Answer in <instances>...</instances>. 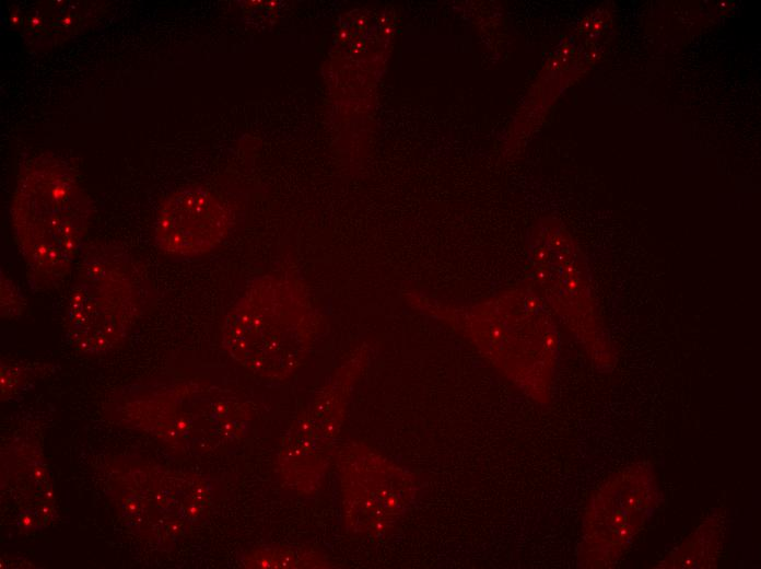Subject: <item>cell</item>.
<instances>
[{"mask_svg":"<svg viewBox=\"0 0 761 569\" xmlns=\"http://www.w3.org/2000/svg\"><path fill=\"white\" fill-rule=\"evenodd\" d=\"M152 300L145 268L132 254L116 244H91L69 292L68 337L82 352L109 351L124 341Z\"/></svg>","mask_w":761,"mask_h":569,"instance_id":"cell-3","label":"cell"},{"mask_svg":"<svg viewBox=\"0 0 761 569\" xmlns=\"http://www.w3.org/2000/svg\"><path fill=\"white\" fill-rule=\"evenodd\" d=\"M338 381L336 378L319 392L285 436L278 469L281 483L289 489L311 493L323 481L341 418Z\"/></svg>","mask_w":761,"mask_h":569,"instance_id":"cell-7","label":"cell"},{"mask_svg":"<svg viewBox=\"0 0 761 569\" xmlns=\"http://www.w3.org/2000/svg\"><path fill=\"white\" fill-rule=\"evenodd\" d=\"M327 565L325 556L315 549L286 545L259 546L245 559L249 568H325Z\"/></svg>","mask_w":761,"mask_h":569,"instance_id":"cell-9","label":"cell"},{"mask_svg":"<svg viewBox=\"0 0 761 569\" xmlns=\"http://www.w3.org/2000/svg\"><path fill=\"white\" fill-rule=\"evenodd\" d=\"M99 5L85 1H38L16 7L13 23L35 48L63 43L87 27L98 15Z\"/></svg>","mask_w":761,"mask_h":569,"instance_id":"cell-8","label":"cell"},{"mask_svg":"<svg viewBox=\"0 0 761 569\" xmlns=\"http://www.w3.org/2000/svg\"><path fill=\"white\" fill-rule=\"evenodd\" d=\"M227 205L201 185L172 191L161 204L154 228L157 247L173 257L190 258L214 249L227 236Z\"/></svg>","mask_w":761,"mask_h":569,"instance_id":"cell-6","label":"cell"},{"mask_svg":"<svg viewBox=\"0 0 761 569\" xmlns=\"http://www.w3.org/2000/svg\"><path fill=\"white\" fill-rule=\"evenodd\" d=\"M659 498L653 466L633 464L616 473L595 497L588 545L596 567H608L627 550L648 521Z\"/></svg>","mask_w":761,"mask_h":569,"instance_id":"cell-5","label":"cell"},{"mask_svg":"<svg viewBox=\"0 0 761 569\" xmlns=\"http://www.w3.org/2000/svg\"><path fill=\"white\" fill-rule=\"evenodd\" d=\"M318 315L304 284L289 274L256 277L229 310L222 342L253 374L284 380L314 345Z\"/></svg>","mask_w":761,"mask_h":569,"instance_id":"cell-2","label":"cell"},{"mask_svg":"<svg viewBox=\"0 0 761 569\" xmlns=\"http://www.w3.org/2000/svg\"><path fill=\"white\" fill-rule=\"evenodd\" d=\"M10 213L30 287L56 288L70 274L92 216L75 174L56 156L32 159L19 172Z\"/></svg>","mask_w":761,"mask_h":569,"instance_id":"cell-1","label":"cell"},{"mask_svg":"<svg viewBox=\"0 0 761 569\" xmlns=\"http://www.w3.org/2000/svg\"><path fill=\"white\" fill-rule=\"evenodd\" d=\"M136 400L162 414L173 440L187 450L218 446L244 432L249 410L233 393L216 387L182 383Z\"/></svg>","mask_w":761,"mask_h":569,"instance_id":"cell-4","label":"cell"},{"mask_svg":"<svg viewBox=\"0 0 761 569\" xmlns=\"http://www.w3.org/2000/svg\"><path fill=\"white\" fill-rule=\"evenodd\" d=\"M24 299L13 281L1 270V315L14 317L23 310Z\"/></svg>","mask_w":761,"mask_h":569,"instance_id":"cell-10","label":"cell"}]
</instances>
